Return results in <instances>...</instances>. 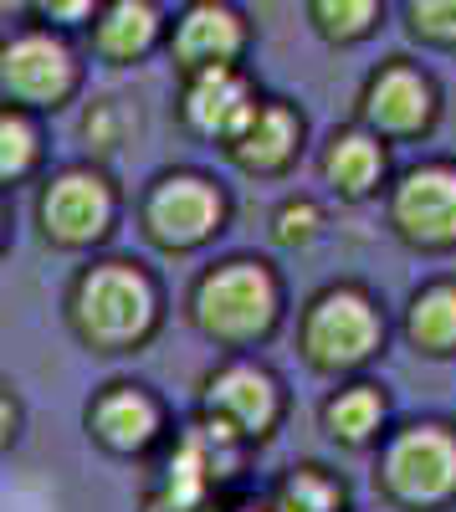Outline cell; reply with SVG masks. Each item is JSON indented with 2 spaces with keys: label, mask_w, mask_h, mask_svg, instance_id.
I'll return each instance as SVG.
<instances>
[{
  "label": "cell",
  "mask_w": 456,
  "mask_h": 512,
  "mask_svg": "<svg viewBox=\"0 0 456 512\" xmlns=\"http://www.w3.org/2000/svg\"><path fill=\"white\" fill-rule=\"evenodd\" d=\"M67 323L93 354H134L159 328V282L134 256H98L67 287Z\"/></svg>",
  "instance_id": "obj_1"
},
{
  "label": "cell",
  "mask_w": 456,
  "mask_h": 512,
  "mask_svg": "<svg viewBox=\"0 0 456 512\" xmlns=\"http://www.w3.org/2000/svg\"><path fill=\"white\" fill-rule=\"evenodd\" d=\"M190 318L205 338L226 349H252L282 318V287L267 262L257 256H231L200 272L190 287Z\"/></svg>",
  "instance_id": "obj_2"
},
{
  "label": "cell",
  "mask_w": 456,
  "mask_h": 512,
  "mask_svg": "<svg viewBox=\"0 0 456 512\" xmlns=\"http://www.w3.org/2000/svg\"><path fill=\"white\" fill-rule=\"evenodd\" d=\"M82 88V57L67 31L16 21L0 36V103L26 113H57Z\"/></svg>",
  "instance_id": "obj_3"
},
{
  "label": "cell",
  "mask_w": 456,
  "mask_h": 512,
  "mask_svg": "<svg viewBox=\"0 0 456 512\" xmlns=\"http://www.w3.org/2000/svg\"><path fill=\"white\" fill-rule=\"evenodd\" d=\"M118 221V190L103 169L93 164H67L41 185L36 195V226L62 251H88L113 236Z\"/></svg>",
  "instance_id": "obj_4"
},
{
  "label": "cell",
  "mask_w": 456,
  "mask_h": 512,
  "mask_svg": "<svg viewBox=\"0 0 456 512\" xmlns=\"http://www.w3.org/2000/svg\"><path fill=\"white\" fill-rule=\"evenodd\" d=\"M226 190L216 180L195 175V169H175V175H159L139 205L144 236L159 251H195L211 236L226 231Z\"/></svg>",
  "instance_id": "obj_5"
},
{
  "label": "cell",
  "mask_w": 456,
  "mask_h": 512,
  "mask_svg": "<svg viewBox=\"0 0 456 512\" xmlns=\"http://www.w3.org/2000/svg\"><path fill=\"white\" fill-rule=\"evenodd\" d=\"M380 344H385L380 308L359 287H328L303 313V354L323 374L359 369L364 359L380 354Z\"/></svg>",
  "instance_id": "obj_6"
},
{
  "label": "cell",
  "mask_w": 456,
  "mask_h": 512,
  "mask_svg": "<svg viewBox=\"0 0 456 512\" xmlns=\"http://www.w3.org/2000/svg\"><path fill=\"white\" fill-rule=\"evenodd\" d=\"M385 492L405 507H436L456 492V436L446 425H410L385 451Z\"/></svg>",
  "instance_id": "obj_7"
},
{
  "label": "cell",
  "mask_w": 456,
  "mask_h": 512,
  "mask_svg": "<svg viewBox=\"0 0 456 512\" xmlns=\"http://www.w3.org/2000/svg\"><path fill=\"white\" fill-rule=\"evenodd\" d=\"M246 41H252V26L236 0H185L164 26V52L175 57L180 72L241 62Z\"/></svg>",
  "instance_id": "obj_8"
},
{
  "label": "cell",
  "mask_w": 456,
  "mask_h": 512,
  "mask_svg": "<svg viewBox=\"0 0 456 512\" xmlns=\"http://www.w3.org/2000/svg\"><path fill=\"white\" fill-rule=\"evenodd\" d=\"M185 88H180V118L190 134L211 139V144H231L246 118L257 113L262 93L257 82L241 72V62H226V67H200V72H180Z\"/></svg>",
  "instance_id": "obj_9"
},
{
  "label": "cell",
  "mask_w": 456,
  "mask_h": 512,
  "mask_svg": "<svg viewBox=\"0 0 456 512\" xmlns=\"http://www.w3.org/2000/svg\"><path fill=\"white\" fill-rule=\"evenodd\" d=\"M359 118L369 123V134H380V139L421 134V128H431V118H436L431 77L416 72L405 57H390L380 72H369L364 93H359Z\"/></svg>",
  "instance_id": "obj_10"
},
{
  "label": "cell",
  "mask_w": 456,
  "mask_h": 512,
  "mask_svg": "<svg viewBox=\"0 0 456 512\" xmlns=\"http://www.w3.org/2000/svg\"><path fill=\"white\" fill-rule=\"evenodd\" d=\"M205 415H216L221 425H231L241 441H267L277 415H282V390H277V379L262 364L231 359V364H221L211 379H205Z\"/></svg>",
  "instance_id": "obj_11"
},
{
  "label": "cell",
  "mask_w": 456,
  "mask_h": 512,
  "mask_svg": "<svg viewBox=\"0 0 456 512\" xmlns=\"http://www.w3.org/2000/svg\"><path fill=\"white\" fill-rule=\"evenodd\" d=\"M390 216L410 246H426V251L456 246V169L451 164L410 169L390 200Z\"/></svg>",
  "instance_id": "obj_12"
},
{
  "label": "cell",
  "mask_w": 456,
  "mask_h": 512,
  "mask_svg": "<svg viewBox=\"0 0 456 512\" xmlns=\"http://www.w3.org/2000/svg\"><path fill=\"white\" fill-rule=\"evenodd\" d=\"M88 436L103 451H113V456H144L164 436V410H159V400L144 390V384L118 379V384H108V390L93 395Z\"/></svg>",
  "instance_id": "obj_13"
},
{
  "label": "cell",
  "mask_w": 456,
  "mask_h": 512,
  "mask_svg": "<svg viewBox=\"0 0 456 512\" xmlns=\"http://www.w3.org/2000/svg\"><path fill=\"white\" fill-rule=\"evenodd\" d=\"M164 26H170L164 0H103L88 26V47L108 67H134L164 47Z\"/></svg>",
  "instance_id": "obj_14"
},
{
  "label": "cell",
  "mask_w": 456,
  "mask_h": 512,
  "mask_svg": "<svg viewBox=\"0 0 456 512\" xmlns=\"http://www.w3.org/2000/svg\"><path fill=\"white\" fill-rule=\"evenodd\" d=\"M298 149H303V113L282 98H262L246 128L226 144L231 164L246 175H282L298 159Z\"/></svg>",
  "instance_id": "obj_15"
},
{
  "label": "cell",
  "mask_w": 456,
  "mask_h": 512,
  "mask_svg": "<svg viewBox=\"0 0 456 512\" xmlns=\"http://www.w3.org/2000/svg\"><path fill=\"white\" fill-rule=\"evenodd\" d=\"M385 164L390 159H385L380 134H369V128H344V134H334L328 149H323V180L349 200H364L385 180Z\"/></svg>",
  "instance_id": "obj_16"
},
{
  "label": "cell",
  "mask_w": 456,
  "mask_h": 512,
  "mask_svg": "<svg viewBox=\"0 0 456 512\" xmlns=\"http://www.w3.org/2000/svg\"><path fill=\"white\" fill-rule=\"evenodd\" d=\"M385 425V395L380 384H349L323 405V431L339 446H369Z\"/></svg>",
  "instance_id": "obj_17"
},
{
  "label": "cell",
  "mask_w": 456,
  "mask_h": 512,
  "mask_svg": "<svg viewBox=\"0 0 456 512\" xmlns=\"http://www.w3.org/2000/svg\"><path fill=\"white\" fill-rule=\"evenodd\" d=\"M405 333L421 354H451L456 349V287L451 282L426 287L416 303H410Z\"/></svg>",
  "instance_id": "obj_18"
},
{
  "label": "cell",
  "mask_w": 456,
  "mask_h": 512,
  "mask_svg": "<svg viewBox=\"0 0 456 512\" xmlns=\"http://www.w3.org/2000/svg\"><path fill=\"white\" fill-rule=\"evenodd\" d=\"M41 164V128L26 108H0V185H21Z\"/></svg>",
  "instance_id": "obj_19"
},
{
  "label": "cell",
  "mask_w": 456,
  "mask_h": 512,
  "mask_svg": "<svg viewBox=\"0 0 456 512\" xmlns=\"http://www.w3.org/2000/svg\"><path fill=\"white\" fill-rule=\"evenodd\" d=\"M380 11H385V0H308V16H313L318 36L339 41V47L364 41L369 31H375Z\"/></svg>",
  "instance_id": "obj_20"
},
{
  "label": "cell",
  "mask_w": 456,
  "mask_h": 512,
  "mask_svg": "<svg viewBox=\"0 0 456 512\" xmlns=\"http://www.w3.org/2000/svg\"><path fill=\"white\" fill-rule=\"evenodd\" d=\"M139 128V113L129 98H93L88 113H82V139H88V149L98 154H113L118 144H129V134Z\"/></svg>",
  "instance_id": "obj_21"
},
{
  "label": "cell",
  "mask_w": 456,
  "mask_h": 512,
  "mask_svg": "<svg viewBox=\"0 0 456 512\" xmlns=\"http://www.w3.org/2000/svg\"><path fill=\"white\" fill-rule=\"evenodd\" d=\"M287 512H344V487L323 472V466H293L277 492Z\"/></svg>",
  "instance_id": "obj_22"
},
{
  "label": "cell",
  "mask_w": 456,
  "mask_h": 512,
  "mask_svg": "<svg viewBox=\"0 0 456 512\" xmlns=\"http://www.w3.org/2000/svg\"><path fill=\"white\" fill-rule=\"evenodd\" d=\"M405 21L421 41L456 47V0H405Z\"/></svg>",
  "instance_id": "obj_23"
},
{
  "label": "cell",
  "mask_w": 456,
  "mask_h": 512,
  "mask_svg": "<svg viewBox=\"0 0 456 512\" xmlns=\"http://www.w3.org/2000/svg\"><path fill=\"white\" fill-rule=\"evenodd\" d=\"M318 231H323V210H318L308 195L287 200L277 216H272V241H277V246H308Z\"/></svg>",
  "instance_id": "obj_24"
},
{
  "label": "cell",
  "mask_w": 456,
  "mask_h": 512,
  "mask_svg": "<svg viewBox=\"0 0 456 512\" xmlns=\"http://www.w3.org/2000/svg\"><path fill=\"white\" fill-rule=\"evenodd\" d=\"M98 6H103V0H31L26 21H36V26H52V31H67V36H77V31H88V26H93Z\"/></svg>",
  "instance_id": "obj_25"
},
{
  "label": "cell",
  "mask_w": 456,
  "mask_h": 512,
  "mask_svg": "<svg viewBox=\"0 0 456 512\" xmlns=\"http://www.w3.org/2000/svg\"><path fill=\"white\" fill-rule=\"evenodd\" d=\"M21 436V400L6 379H0V451H11Z\"/></svg>",
  "instance_id": "obj_26"
},
{
  "label": "cell",
  "mask_w": 456,
  "mask_h": 512,
  "mask_svg": "<svg viewBox=\"0 0 456 512\" xmlns=\"http://www.w3.org/2000/svg\"><path fill=\"white\" fill-rule=\"evenodd\" d=\"M26 11H31V0H0V21H6V26L26 21Z\"/></svg>",
  "instance_id": "obj_27"
},
{
  "label": "cell",
  "mask_w": 456,
  "mask_h": 512,
  "mask_svg": "<svg viewBox=\"0 0 456 512\" xmlns=\"http://www.w3.org/2000/svg\"><path fill=\"white\" fill-rule=\"evenodd\" d=\"M0 246H6V205H0Z\"/></svg>",
  "instance_id": "obj_28"
}]
</instances>
